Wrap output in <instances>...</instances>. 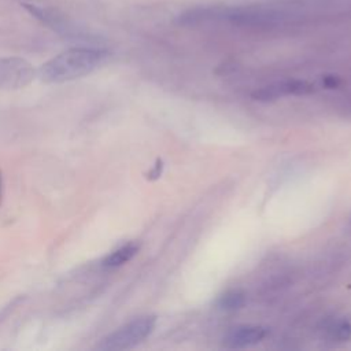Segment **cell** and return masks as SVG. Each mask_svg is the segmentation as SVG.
<instances>
[{
    "label": "cell",
    "instance_id": "obj_4",
    "mask_svg": "<svg viewBox=\"0 0 351 351\" xmlns=\"http://www.w3.org/2000/svg\"><path fill=\"white\" fill-rule=\"evenodd\" d=\"M314 90L313 84L307 81L293 80V81H282L277 84H271L269 86H263L252 93V97L259 101L276 100L288 95H308Z\"/></svg>",
    "mask_w": 351,
    "mask_h": 351
},
{
    "label": "cell",
    "instance_id": "obj_10",
    "mask_svg": "<svg viewBox=\"0 0 351 351\" xmlns=\"http://www.w3.org/2000/svg\"><path fill=\"white\" fill-rule=\"evenodd\" d=\"M1 196H3V178H1V171H0V204H1Z\"/></svg>",
    "mask_w": 351,
    "mask_h": 351
},
{
    "label": "cell",
    "instance_id": "obj_1",
    "mask_svg": "<svg viewBox=\"0 0 351 351\" xmlns=\"http://www.w3.org/2000/svg\"><path fill=\"white\" fill-rule=\"evenodd\" d=\"M108 58V52L99 48H70L45 62L37 71L41 81L60 84L90 74Z\"/></svg>",
    "mask_w": 351,
    "mask_h": 351
},
{
    "label": "cell",
    "instance_id": "obj_3",
    "mask_svg": "<svg viewBox=\"0 0 351 351\" xmlns=\"http://www.w3.org/2000/svg\"><path fill=\"white\" fill-rule=\"evenodd\" d=\"M34 75L32 64L21 58H0V89L26 86Z\"/></svg>",
    "mask_w": 351,
    "mask_h": 351
},
{
    "label": "cell",
    "instance_id": "obj_9",
    "mask_svg": "<svg viewBox=\"0 0 351 351\" xmlns=\"http://www.w3.org/2000/svg\"><path fill=\"white\" fill-rule=\"evenodd\" d=\"M322 82H324V85H325L326 88H337L341 81H340V78L336 77V75H325V77L322 78Z\"/></svg>",
    "mask_w": 351,
    "mask_h": 351
},
{
    "label": "cell",
    "instance_id": "obj_2",
    "mask_svg": "<svg viewBox=\"0 0 351 351\" xmlns=\"http://www.w3.org/2000/svg\"><path fill=\"white\" fill-rule=\"evenodd\" d=\"M155 324L156 318L154 315L137 317L103 337L96 348L103 351H119L133 348L152 333Z\"/></svg>",
    "mask_w": 351,
    "mask_h": 351
},
{
    "label": "cell",
    "instance_id": "obj_7",
    "mask_svg": "<svg viewBox=\"0 0 351 351\" xmlns=\"http://www.w3.org/2000/svg\"><path fill=\"white\" fill-rule=\"evenodd\" d=\"M244 303H245V295L241 291H236V289L225 292L218 299V307L226 311L239 310L244 306Z\"/></svg>",
    "mask_w": 351,
    "mask_h": 351
},
{
    "label": "cell",
    "instance_id": "obj_8",
    "mask_svg": "<svg viewBox=\"0 0 351 351\" xmlns=\"http://www.w3.org/2000/svg\"><path fill=\"white\" fill-rule=\"evenodd\" d=\"M328 333L333 341H347L351 339V324L339 321L328 328Z\"/></svg>",
    "mask_w": 351,
    "mask_h": 351
},
{
    "label": "cell",
    "instance_id": "obj_6",
    "mask_svg": "<svg viewBox=\"0 0 351 351\" xmlns=\"http://www.w3.org/2000/svg\"><path fill=\"white\" fill-rule=\"evenodd\" d=\"M137 252H138V244H136V243L123 244L122 247H119L115 251H112L111 254H108L103 259L101 265H103V267H107V269L119 267V266L125 265L126 262H129Z\"/></svg>",
    "mask_w": 351,
    "mask_h": 351
},
{
    "label": "cell",
    "instance_id": "obj_5",
    "mask_svg": "<svg viewBox=\"0 0 351 351\" xmlns=\"http://www.w3.org/2000/svg\"><path fill=\"white\" fill-rule=\"evenodd\" d=\"M267 335V329L258 325H240L232 328L223 337L228 348H245L261 343Z\"/></svg>",
    "mask_w": 351,
    "mask_h": 351
}]
</instances>
